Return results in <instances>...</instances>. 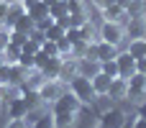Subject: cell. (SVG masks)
<instances>
[{
	"label": "cell",
	"mask_w": 146,
	"mask_h": 128,
	"mask_svg": "<svg viewBox=\"0 0 146 128\" xmlns=\"http://www.w3.org/2000/svg\"><path fill=\"white\" fill-rule=\"evenodd\" d=\"M67 90L82 103V105H92L95 103V90H92V82H90V77H82V74H77V77H72L69 82H67Z\"/></svg>",
	"instance_id": "cell-1"
},
{
	"label": "cell",
	"mask_w": 146,
	"mask_h": 128,
	"mask_svg": "<svg viewBox=\"0 0 146 128\" xmlns=\"http://www.w3.org/2000/svg\"><path fill=\"white\" fill-rule=\"evenodd\" d=\"M98 38H100V41H108V44H113V46H121V44L126 41V28H123V23L103 21V23L98 26Z\"/></svg>",
	"instance_id": "cell-2"
},
{
	"label": "cell",
	"mask_w": 146,
	"mask_h": 128,
	"mask_svg": "<svg viewBox=\"0 0 146 128\" xmlns=\"http://www.w3.org/2000/svg\"><path fill=\"white\" fill-rule=\"evenodd\" d=\"M26 72H28V69H23L18 62H15V64L3 62V64H0V85H21V82L26 80Z\"/></svg>",
	"instance_id": "cell-3"
},
{
	"label": "cell",
	"mask_w": 146,
	"mask_h": 128,
	"mask_svg": "<svg viewBox=\"0 0 146 128\" xmlns=\"http://www.w3.org/2000/svg\"><path fill=\"white\" fill-rule=\"evenodd\" d=\"M62 92H64V82H59V80H44V82H41V87H38L41 105H51Z\"/></svg>",
	"instance_id": "cell-4"
},
{
	"label": "cell",
	"mask_w": 146,
	"mask_h": 128,
	"mask_svg": "<svg viewBox=\"0 0 146 128\" xmlns=\"http://www.w3.org/2000/svg\"><path fill=\"white\" fill-rule=\"evenodd\" d=\"M80 108H82V103H80L69 90H64V92L51 103V113H80Z\"/></svg>",
	"instance_id": "cell-5"
},
{
	"label": "cell",
	"mask_w": 146,
	"mask_h": 128,
	"mask_svg": "<svg viewBox=\"0 0 146 128\" xmlns=\"http://www.w3.org/2000/svg\"><path fill=\"white\" fill-rule=\"evenodd\" d=\"M126 82H128V97H126V100H131V103H141V100L146 97V74L133 72Z\"/></svg>",
	"instance_id": "cell-6"
},
{
	"label": "cell",
	"mask_w": 146,
	"mask_h": 128,
	"mask_svg": "<svg viewBox=\"0 0 146 128\" xmlns=\"http://www.w3.org/2000/svg\"><path fill=\"white\" fill-rule=\"evenodd\" d=\"M100 123L105 128H121L128 123V115H126V110H121V108H115V105H110V108H105V110H100Z\"/></svg>",
	"instance_id": "cell-7"
},
{
	"label": "cell",
	"mask_w": 146,
	"mask_h": 128,
	"mask_svg": "<svg viewBox=\"0 0 146 128\" xmlns=\"http://www.w3.org/2000/svg\"><path fill=\"white\" fill-rule=\"evenodd\" d=\"M87 56H95L98 62H108V59H115L118 56V46H113V44H108V41H92L90 44V51H87Z\"/></svg>",
	"instance_id": "cell-8"
},
{
	"label": "cell",
	"mask_w": 146,
	"mask_h": 128,
	"mask_svg": "<svg viewBox=\"0 0 146 128\" xmlns=\"http://www.w3.org/2000/svg\"><path fill=\"white\" fill-rule=\"evenodd\" d=\"M115 64H118V77H121V80H128V77L136 72V59H133L128 51H118Z\"/></svg>",
	"instance_id": "cell-9"
},
{
	"label": "cell",
	"mask_w": 146,
	"mask_h": 128,
	"mask_svg": "<svg viewBox=\"0 0 146 128\" xmlns=\"http://www.w3.org/2000/svg\"><path fill=\"white\" fill-rule=\"evenodd\" d=\"M123 28L126 38H146V18H126Z\"/></svg>",
	"instance_id": "cell-10"
},
{
	"label": "cell",
	"mask_w": 146,
	"mask_h": 128,
	"mask_svg": "<svg viewBox=\"0 0 146 128\" xmlns=\"http://www.w3.org/2000/svg\"><path fill=\"white\" fill-rule=\"evenodd\" d=\"M80 72H77V56H62V67H59V82H69L72 77H77Z\"/></svg>",
	"instance_id": "cell-11"
},
{
	"label": "cell",
	"mask_w": 146,
	"mask_h": 128,
	"mask_svg": "<svg viewBox=\"0 0 146 128\" xmlns=\"http://www.w3.org/2000/svg\"><path fill=\"white\" fill-rule=\"evenodd\" d=\"M5 105V115L8 118H26V113H28V105H26V100L18 95V97H13L10 103H3Z\"/></svg>",
	"instance_id": "cell-12"
},
{
	"label": "cell",
	"mask_w": 146,
	"mask_h": 128,
	"mask_svg": "<svg viewBox=\"0 0 146 128\" xmlns=\"http://www.w3.org/2000/svg\"><path fill=\"white\" fill-rule=\"evenodd\" d=\"M77 72L82 77H95L100 72V62L95 56H82V59H77Z\"/></svg>",
	"instance_id": "cell-13"
},
{
	"label": "cell",
	"mask_w": 146,
	"mask_h": 128,
	"mask_svg": "<svg viewBox=\"0 0 146 128\" xmlns=\"http://www.w3.org/2000/svg\"><path fill=\"white\" fill-rule=\"evenodd\" d=\"M100 15H103V21L123 23V21H126V8H123V5H118V3H113V5H108V8H103V10H100Z\"/></svg>",
	"instance_id": "cell-14"
},
{
	"label": "cell",
	"mask_w": 146,
	"mask_h": 128,
	"mask_svg": "<svg viewBox=\"0 0 146 128\" xmlns=\"http://www.w3.org/2000/svg\"><path fill=\"white\" fill-rule=\"evenodd\" d=\"M105 97H110V100H126V97H128V82L121 80V77H115V80L110 82Z\"/></svg>",
	"instance_id": "cell-15"
},
{
	"label": "cell",
	"mask_w": 146,
	"mask_h": 128,
	"mask_svg": "<svg viewBox=\"0 0 146 128\" xmlns=\"http://www.w3.org/2000/svg\"><path fill=\"white\" fill-rule=\"evenodd\" d=\"M23 13H26L23 3H21V0H10V3H8V15H5L3 28H8V31H10V28H13V23H15V18H18V15H23Z\"/></svg>",
	"instance_id": "cell-16"
},
{
	"label": "cell",
	"mask_w": 146,
	"mask_h": 128,
	"mask_svg": "<svg viewBox=\"0 0 146 128\" xmlns=\"http://www.w3.org/2000/svg\"><path fill=\"white\" fill-rule=\"evenodd\" d=\"M59 67H62V56H49L46 64L41 67V74L46 80H59Z\"/></svg>",
	"instance_id": "cell-17"
},
{
	"label": "cell",
	"mask_w": 146,
	"mask_h": 128,
	"mask_svg": "<svg viewBox=\"0 0 146 128\" xmlns=\"http://www.w3.org/2000/svg\"><path fill=\"white\" fill-rule=\"evenodd\" d=\"M113 80H115V77H108V74H103V72H98L95 77H90L95 95H108V87H110V82H113Z\"/></svg>",
	"instance_id": "cell-18"
},
{
	"label": "cell",
	"mask_w": 146,
	"mask_h": 128,
	"mask_svg": "<svg viewBox=\"0 0 146 128\" xmlns=\"http://www.w3.org/2000/svg\"><path fill=\"white\" fill-rule=\"evenodd\" d=\"M26 13H28V18H31L33 23H38V21H44V18L49 15V5H46L44 0H38L36 5H31V8H26Z\"/></svg>",
	"instance_id": "cell-19"
},
{
	"label": "cell",
	"mask_w": 146,
	"mask_h": 128,
	"mask_svg": "<svg viewBox=\"0 0 146 128\" xmlns=\"http://www.w3.org/2000/svg\"><path fill=\"white\" fill-rule=\"evenodd\" d=\"M80 36H82V41H87V44L98 41V28H95V23L85 18V21L80 23Z\"/></svg>",
	"instance_id": "cell-20"
},
{
	"label": "cell",
	"mask_w": 146,
	"mask_h": 128,
	"mask_svg": "<svg viewBox=\"0 0 146 128\" xmlns=\"http://www.w3.org/2000/svg\"><path fill=\"white\" fill-rule=\"evenodd\" d=\"M54 115V128H72L77 123V113H51Z\"/></svg>",
	"instance_id": "cell-21"
},
{
	"label": "cell",
	"mask_w": 146,
	"mask_h": 128,
	"mask_svg": "<svg viewBox=\"0 0 146 128\" xmlns=\"http://www.w3.org/2000/svg\"><path fill=\"white\" fill-rule=\"evenodd\" d=\"M33 26H36V23L28 18V13H23V15H18V18H15V23H13V28H10V31H18V33H26V36H28V33L33 31Z\"/></svg>",
	"instance_id": "cell-22"
},
{
	"label": "cell",
	"mask_w": 146,
	"mask_h": 128,
	"mask_svg": "<svg viewBox=\"0 0 146 128\" xmlns=\"http://www.w3.org/2000/svg\"><path fill=\"white\" fill-rule=\"evenodd\" d=\"M146 15V3L144 0H131L126 5V18H144Z\"/></svg>",
	"instance_id": "cell-23"
},
{
	"label": "cell",
	"mask_w": 146,
	"mask_h": 128,
	"mask_svg": "<svg viewBox=\"0 0 146 128\" xmlns=\"http://www.w3.org/2000/svg\"><path fill=\"white\" fill-rule=\"evenodd\" d=\"M126 51H128L133 59H141V56H146V38H131Z\"/></svg>",
	"instance_id": "cell-24"
},
{
	"label": "cell",
	"mask_w": 146,
	"mask_h": 128,
	"mask_svg": "<svg viewBox=\"0 0 146 128\" xmlns=\"http://www.w3.org/2000/svg\"><path fill=\"white\" fill-rule=\"evenodd\" d=\"M49 15L56 21V18H62V15H69V0H59V3H54V5H49Z\"/></svg>",
	"instance_id": "cell-25"
},
{
	"label": "cell",
	"mask_w": 146,
	"mask_h": 128,
	"mask_svg": "<svg viewBox=\"0 0 146 128\" xmlns=\"http://www.w3.org/2000/svg\"><path fill=\"white\" fill-rule=\"evenodd\" d=\"M18 56H21V46H15V44H8V46H5V51L0 54V59H3V62H8V64H15V62H18Z\"/></svg>",
	"instance_id": "cell-26"
},
{
	"label": "cell",
	"mask_w": 146,
	"mask_h": 128,
	"mask_svg": "<svg viewBox=\"0 0 146 128\" xmlns=\"http://www.w3.org/2000/svg\"><path fill=\"white\" fill-rule=\"evenodd\" d=\"M28 128H54V115H51V110H49V113H41Z\"/></svg>",
	"instance_id": "cell-27"
},
{
	"label": "cell",
	"mask_w": 146,
	"mask_h": 128,
	"mask_svg": "<svg viewBox=\"0 0 146 128\" xmlns=\"http://www.w3.org/2000/svg\"><path fill=\"white\" fill-rule=\"evenodd\" d=\"M44 36H46L49 41H59V38H64V28H62V26L54 21V23H51V26L44 31Z\"/></svg>",
	"instance_id": "cell-28"
},
{
	"label": "cell",
	"mask_w": 146,
	"mask_h": 128,
	"mask_svg": "<svg viewBox=\"0 0 146 128\" xmlns=\"http://www.w3.org/2000/svg\"><path fill=\"white\" fill-rule=\"evenodd\" d=\"M100 72H103V74H108V77H118V64H115V59L100 62Z\"/></svg>",
	"instance_id": "cell-29"
},
{
	"label": "cell",
	"mask_w": 146,
	"mask_h": 128,
	"mask_svg": "<svg viewBox=\"0 0 146 128\" xmlns=\"http://www.w3.org/2000/svg\"><path fill=\"white\" fill-rule=\"evenodd\" d=\"M87 51H90V44H87V41H77V44H72V56L82 59V56H87Z\"/></svg>",
	"instance_id": "cell-30"
},
{
	"label": "cell",
	"mask_w": 146,
	"mask_h": 128,
	"mask_svg": "<svg viewBox=\"0 0 146 128\" xmlns=\"http://www.w3.org/2000/svg\"><path fill=\"white\" fill-rule=\"evenodd\" d=\"M41 51H44L46 56H59V46H56V41H49V38L41 44Z\"/></svg>",
	"instance_id": "cell-31"
},
{
	"label": "cell",
	"mask_w": 146,
	"mask_h": 128,
	"mask_svg": "<svg viewBox=\"0 0 146 128\" xmlns=\"http://www.w3.org/2000/svg\"><path fill=\"white\" fill-rule=\"evenodd\" d=\"M64 36L69 38V44H77V41H82V36H80V26H69V28L64 31Z\"/></svg>",
	"instance_id": "cell-32"
},
{
	"label": "cell",
	"mask_w": 146,
	"mask_h": 128,
	"mask_svg": "<svg viewBox=\"0 0 146 128\" xmlns=\"http://www.w3.org/2000/svg\"><path fill=\"white\" fill-rule=\"evenodd\" d=\"M56 46H59V56H69L72 54V44H69V38L64 36V38H59L56 41Z\"/></svg>",
	"instance_id": "cell-33"
},
{
	"label": "cell",
	"mask_w": 146,
	"mask_h": 128,
	"mask_svg": "<svg viewBox=\"0 0 146 128\" xmlns=\"http://www.w3.org/2000/svg\"><path fill=\"white\" fill-rule=\"evenodd\" d=\"M28 41V36L26 33H18V31H10V44H15V46H23Z\"/></svg>",
	"instance_id": "cell-34"
},
{
	"label": "cell",
	"mask_w": 146,
	"mask_h": 128,
	"mask_svg": "<svg viewBox=\"0 0 146 128\" xmlns=\"http://www.w3.org/2000/svg\"><path fill=\"white\" fill-rule=\"evenodd\" d=\"M8 44H10V31L0 26V54L5 51V46H8Z\"/></svg>",
	"instance_id": "cell-35"
},
{
	"label": "cell",
	"mask_w": 146,
	"mask_h": 128,
	"mask_svg": "<svg viewBox=\"0 0 146 128\" xmlns=\"http://www.w3.org/2000/svg\"><path fill=\"white\" fill-rule=\"evenodd\" d=\"M28 38H33V41H36L38 46H41V44L46 41V36H44V31H41V28H36V26H33V31L28 33Z\"/></svg>",
	"instance_id": "cell-36"
},
{
	"label": "cell",
	"mask_w": 146,
	"mask_h": 128,
	"mask_svg": "<svg viewBox=\"0 0 146 128\" xmlns=\"http://www.w3.org/2000/svg\"><path fill=\"white\" fill-rule=\"evenodd\" d=\"M5 128H28V123H26V118H8Z\"/></svg>",
	"instance_id": "cell-37"
},
{
	"label": "cell",
	"mask_w": 146,
	"mask_h": 128,
	"mask_svg": "<svg viewBox=\"0 0 146 128\" xmlns=\"http://www.w3.org/2000/svg\"><path fill=\"white\" fill-rule=\"evenodd\" d=\"M8 3H10V0H0V26L5 23V15H8Z\"/></svg>",
	"instance_id": "cell-38"
},
{
	"label": "cell",
	"mask_w": 146,
	"mask_h": 128,
	"mask_svg": "<svg viewBox=\"0 0 146 128\" xmlns=\"http://www.w3.org/2000/svg\"><path fill=\"white\" fill-rule=\"evenodd\" d=\"M51 23H54V18H51V15H46L44 21H38V23H36V28H41V31H46V28H49Z\"/></svg>",
	"instance_id": "cell-39"
},
{
	"label": "cell",
	"mask_w": 146,
	"mask_h": 128,
	"mask_svg": "<svg viewBox=\"0 0 146 128\" xmlns=\"http://www.w3.org/2000/svg\"><path fill=\"white\" fill-rule=\"evenodd\" d=\"M90 3H92V5H95L98 10H103V8H108V5H113L115 0H90Z\"/></svg>",
	"instance_id": "cell-40"
},
{
	"label": "cell",
	"mask_w": 146,
	"mask_h": 128,
	"mask_svg": "<svg viewBox=\"0 0 146 128\" xmlns=\"http://www.w3.org/2000/svg\"><path fill=\"white\" fill-rule=\"evenodd\" d=\"M56 23H59V26H62V28L67 31V28L72 26V18H69V15H62V18H56Z\"/></svg>",
	"instance_id": "cell-41"
},
{
	"label": "cell",
	"mask_w": 146,
	"mask_h": 128,
	"mask_svg": "<svg viewBox=\"0 0 146 128\" xmlns=\"http://www.w3.org/2000/svg\"><path fill=\"white\" fill-rule=\"evenodd\" d=\"M131 128H146V118H141V115H136V118L131 121Z\"/></svg>",
	"instance_id": "cell-42"
},
{
	"label": "cell",
	"mask_w": 146,
	"mask_h": 128,
	"mask_svg": "<svg viewBox=\"0 0 146 128\" xmlns=\"http://www.w3.org/2000/svg\"><path fill=\"white\" fill-rule=\"evenodd\" d=\"M136 72H141V74H146V56H141V59H136Z\"/></svg>",
	"instance_id": "cell-43"
},
{
	"label": "cell",
	"mask_w": 146,
	"mask_h": 128,
	"mask_svg": "<svg viewBox=\"0 0 146 128\" xmlns=\"http://www.w3.org/2000/svg\"><path fill=\"white\" fill-rule=\"evenodd\" d=\"M136 115H141V118H146V97L139 103V108H136Z\"/></svg>",
	"instance_id": "cell-44"
},
{
	"label": "cell",
	"mask_w": 146,
	"mask_h": 128,
	"mask_svg": "<svg viewBox=\"0 0 146 128\" xmlns=\"http://www.w3.org/2000/svg\"><path fill=\"white\" fill-rule=\"evenodd\" d=\"M21 3H23V8H31V5H36L38 0H21Z\"/></svg>",
	"instance_id": "cell-45"
},
{
	"label": "cell",
	"mask_w": 146,
	"mask_h": 128,
	"mask_svg": "<svg viewBox=\"0 0 146 128\" xmlns=\"http://www.w3.org/2000/svg\"><path fill=\"white\" fill-rule=\"evenodd\" d=\"M44 3H46V5H54V3H59V0H44Z\"/></svg>",
	"instance_id": "cell-46"
},
{
	"label": "cell",
	"mask_w": 146,
	"mask_h": 128,
	"mask_svg": "<svg viewBox=\"0 0 146 128\" xmlns=\"http://www.w3.org/2000/svg\"><path fill=\"white\" fill-rule=\"evenodd\" d=\"M121 128H131V123H126V126H121Z\"/></svg>",
	"instance_id": "cell-47"
},
{
	"label": "cell",
	"mask_w": 146,
	"mask_h": 128,
	"mask_svg": "<svg viewBox=\"0 0 146 128\" xmlns=\"http://www.w3.org/2000/svg\"><path fill=\"white\" fill-rule=\"evenodd\" d=\"M0 64H3V59H0Z\"/></svg>",
	"instance_id": "cell-48"
},
{
	"label": "cell",
	"mask_w": 146,
	"mask_h": 128,
	"mask_svg": "<svg viewBox=\"0 0 146 128\" xmlns=\"http://www.w3.org/2000/svg\"><path fill=\"white\" fill-rule=\"evenodd\" d=\"M144 18H146V15H144Z\"/></svg>",
	"instance_id": "cell-49"
}]
</instances>
